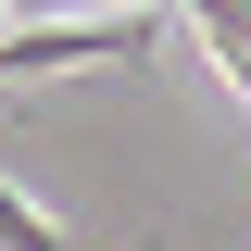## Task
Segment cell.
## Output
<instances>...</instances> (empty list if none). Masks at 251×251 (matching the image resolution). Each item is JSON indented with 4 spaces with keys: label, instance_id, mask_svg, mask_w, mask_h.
Here are the masks:
<instances>
[{
    "label": "cell",
    "instance_id": "1",
    "mask_svg": "<svg viewBox=\"0 0 251 251\" xmlns=\"http://www.w3.org/2000/svg\"><path fill=\"white\" fill-rule=\"evenodd\" d=\"M163 13H75V25H0V88L75 75V63H151Z\"/></svg>",
    "mask_w": 251,
    "mask_h": 251
},
{
    "label": "cell",
    "instance_id": "2",
    "mask_svg": "<svg viewBox=\"0 0 251 251\" xmlns=\"http://www.w3.org/2000/svg\"><path fill=\"white\" fill-rule=\"evenodd\" d=\"M0 251H75V239H63V226H50V214L25 201V188L0 176Z\"/></svg>",
    "mask_w": 251,
    "mask_h": 251
},
{
    "label": "cell",
    "instance_id": "3",
    "mask_svg": "<svg viewBox=\"0 0 251 251\" xmlns=\"http://www.w3.org/2000/svg\"><path fill=\"white\" fill-rule=\"evenodd\" d=\"M0 13H13V0H0Z\"/></svg>",
    "mask_w": 251,
    "mask_h": 251
}]
</instances>
